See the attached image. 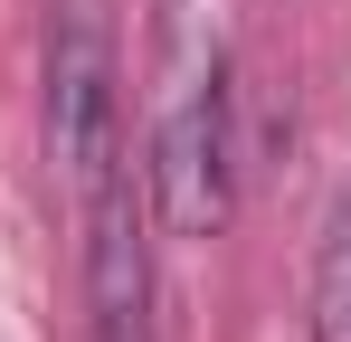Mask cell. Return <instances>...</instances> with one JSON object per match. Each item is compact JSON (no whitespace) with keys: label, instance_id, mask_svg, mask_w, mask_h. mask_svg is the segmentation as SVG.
<instances>
[{"label":"cell","instance_id":"1","mask_svg":"<svg viewBox=\"0 0 351 342\" xmlns=\"http://www.w3.org/2000/svg\"><path fill=\"white\" fill-rule=\"evenodd\" d=\"M143 190L171 238H219L237 209V124H228V67L199 57L180 67L171 105L152 124V162H143Z\"/></svg>","mask_w":351,"mask_h":342},{"label":"cell","instance_id":"2","mask_svg":"<svg viewBox=\"0 0 351 342\" xmlns=\"http://www.w3.org/2000/svg\"><path fill=\"white\" fill-rule=\"evenodd\" d=\"M48 152H58L66 190L95 200L123 162V95H114V48L95 19H66L48 48Z\"/></svg>","mask_w":351,"mask_h":342},{"label":"cell","instance_id":"3","mask_svg":"<svg viewBox=\"0 0 351 342\" xmlns=\"http://www.w3.org/2000/svg\"><path fill=\"white\" fill-rule=\"evenodd\" d=\"M86 314L95 342H152V238L133 209V171L86 200Z\"/></svg>","mask_w":351,"mask_h":342},{"label":"cell","instance_id":"4","mask_svg":"<svg viewBox=\"0 0 351 342\" xmlns=\"http://www.w3.org/2000/svg\"><path fill=\"white\" fill-rule=\"evenodd\" d=\"M313 342H351V209H332L313 247Z\"/></svg>","mask_w":351,"mask_h":342}]
</instances>
